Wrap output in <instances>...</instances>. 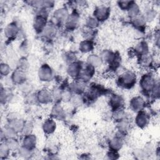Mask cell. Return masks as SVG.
I'll list each match as a JSON object with an SVG mask.
<instances>
[{
	"label": "cell",
	"mask_w": 160,
	"mask_h": 160,
	"mask_svg": "<svg viewBox=\"0 0 160 160\" xmlns=\"http://www.w3.org/2000/svg\"><path fill=\"white\" fill-rule=\"evenodd\" d=\"M120 84L122 86H124L126 87L132 86L134 84L136 81V77L134 76V74L132 72H126L124 73L119 79Z\"/></svg>",
	"instance_id": "6da1fadb"
},
{
	"label": "cell",
	"mask_w": 160,
	"mask_h": 160,
	"mask_svg": "<svg viewBox=\"0 0 160 160\" xmlns=\"http://www.w3.org/2000/svg\"><path fill=\"white\" fill-rule=\"evenodd\" d=\"M109 14V9L106 7L101 6L99 7L96 11V17L101 21L105 20Z\"/></svg>",
	"instance_id": "277c9868"
},
{
	"label": "cell",
	"mask_w": 160,
	"mask_h": 160,
	"mask_svg": "<svg viewBox=\"0 0 160 160\" xmlns=\"http://www.w3.org/2000/svg\"><path fill=\"white\" fill-rule=\"evenodd\" d=\"M9 150H10V149H9V147H8L7 144L4 143V144H2L1 146V156H6L8 154Z\"/></svg>",
	"instance_id": "ffe728a7"
},
{
	"label": "cell",
	"mask_w": 160,
	"mask_h": 160,
	"mask_svg": "<svg viewBox=\"0 0 160 160\" xmlns=\"http://www.w3.org/2000/svg\"><path fill=\"white\" fill-rule=\"evenodd\" d=\"M143 106V101L139 97H136L131 102V108L134 111H139Z\"/></svg>",
	"instance_id": "8992f818"
},
{
	"label": "cell",
	"mask_w": 160,
	"mask_h": 160,
	"mask_svg": "<svg viewBox=\"0 0 160 160\" xmlns=\"http://www.w3.org/2000/svg\"><path fill=\"white\" fill-rule=\"evenodd\" d=\"M1 74H4V76L8 74L9 72V67L8 66V65L6 64H1Z\"/></svg>",
	"instance_id": "44dd1931"
},
{
	"label": "cell",
	"mask_w": 160,
	"mask_h": 160,
	"mask_svg": "<svg viewBox=\"0 0 160 160\" xmlns=\"http://www.w3.org/2000/svg\"><path fill=\"white\" fill-rule=\"evenodd\" d=\"M78 22V19L74 16H71L70 18L68 21V26L72 28L76 26Z\"/></svg>",
	"instance_id": "ac0fdd59"
},
{
	"label": "cell",
	"mask_w": 160,
	"mask_h": 160,
	"mask_svg": "<svg viewBox=\"0 0 160 160\" xmlns=\"http://www.w3.org/2000/svg\"><path fill=\"white\" fill-rule=\"evenodd\" d=\"M81 68L77 63H73L70 65L68 69V72L71 76H76L80 72Z\"/></svg>",
	"instance_id": "8fae6325"
},
{
	"label": "cell",
	"mask_w": 160,
	"mask_h": 160,
	"mask_svg": "<svg viewBox=\"0 0 160 160\" xmlns=\"http://www.w3.org/2000/svg\"><path fill=\"white\" fill-rule=\"evenodd\" d=\"M7 144H8L9 149H15L17 148V147L18 146V142L14 139H12L11 138L9 139V141Z\"/></svg>",
	"instance_id": "d6986e66"
},
{
	"label": "cell",
	"mask_w": 160,
	"mask_h": 160,
	"mask_svg": "<svg viewBox=\"0 0 160 160\" xmlns=\"http://www.w3.org/2000/svg\"><path fill=\"white\" fill-rule=\"evenodd\" d=\"M18 31V28L14 24H9L6 28V36L9 37H11L16 34Z\"/></svg>",
	"instance_id": "5bb4252c"
},
{
	"label": "cell",
	"mask_w": 160,
	"mask_h": 160,
	"mask_svg": "<svg viewBox=\"0 0 160 160\" xmlns=\"http://www.w3.org/2000/svg\"><path fill=\"white\" fill-rule=\"evenodd\" d=\"M39 78L42 79V81H48L51 78L52 76V71L51 68L46 64V66H43L39 69Z\"/></svg>",
	"instance_id": "7a4b0ae2"
},
{
	"label": "cell",
	"mask_w": 160,
	"mask_h": 160,
	"mask_svg": "<svg viewBox=\"0 0 160 160\" xmlns=\"http://www.w3.org/2000/svg\"><path fill=\"white\" fill-rule=\"evenodd\" d=\"M25 76L22 70H16L13 74V80L16 82H21L24 79Z\"/></svg>",
	"instance_id": "4fadbf2b"
},
{
	"label": "cell",
	"mask_w": 160,
	"mask_h": 160,
	"mask_svg": "<svg viewBox=\"0 0 160 160\" xmlns=\"http://www.w3.org/2000/svg\"><path fill=\"white\" fill-rule=\"evenodd\" d=\"M111 104L113 107H115L116 108H119V106H122L123 103L122 99L119 96H114L112 99H111Z\"/></svg>",
	"instance_id": "9a60e30c"
},
{
	"label": "cell",
	"mask_w": 160,
	"mask_h": 160,
	"mask_svg": "<svg viewBox=\"0 0 160 160\" xmlns=\"http://www.w3.org/2000/svg\"><path fill=\"white\" fill-rule=\"evenodd\" d=\"M88 61L89 64H91L92 66H98L101 64V61L99 58L96 56H91L88 59Z\"/></svg>",
	"instance_id": "e0dca14e"
},
{
	"label": "cell",
	"mask_w": 160,
	"mask_h": 160,
	"mask_svg": "<svg viewBox=\"0 0 160 160\" xmlns=\"http://www.w3.org/2000/svg\"><path fill=\"white\" fill-rule=\"evenodd\" d=\"M36 144V137L32 135H28L24 138V148L31 150L32 149Z\"/></svg>",
	"instance_id": "52a82bcc"
},
{
	"label": "cell",
	"mask_w": 160,
	"mask_h": 160,
	"mask_svg": "<svg viewBox=\"0 0 160 160\" xmlns=\"http://www.w3.org/2000/svg\"><path fill=\"white\" fill-rule=\"evenodd\" d=\"M56 128V123L52 119L46 121L43 124L44 131L47 133H51Z\"/></svg>",
	"instance_id": "ba28073f"
},
{
	"label": "cell",
	"mask_w": 160,
	"mask_h": 160,
	"mask_svg": "<svg viewBox=\"0 0 160 160\" xmlns=\"http://www.w3.org/2000/svg\"><path fill=\"white\" fill-rule=\"evenodd\" d=\"M122 142L121 139L118 138H114L112 139H111L110 142V146L112 150L118 151L119 149H120L122 146Z\"/></svg>",
	"instance_id": "7c38bea8"
},
{
	"label": "cell",
	"mask_w": 160,
	"mask_h": 160,
	"mask_svg": "<svg viewBox=\"0 0 160 160\" xmlns=\"http://www.w3.org/2000/svg\"><path fill=\"white\" fill-rule=\"evenodd\" d=\"M136 120L138 126H139V127H144L146 125L148 121V118L145 113L141 112L137 116Z\"/></svg>",
	"instance_id": "9c48e42d"
},
{
	"label": "cell",
	"mask_w": 160,
	"mask_h": 160,
	"mask_svg": "<svg viewBox=\"0 0 160 160\" xmlns=\"http://www.w3.org/2000/svg\"><path fill=\"white\" fill-rule=\"evenodd\" d=\"M92 48V44L90 41H83L81 43L80 49L82 52H88Z\"/></svg>",
	"instance_id": "2e32d148"
},
{
	"label": "cell",
	"mask_w": 160,
	"mask_h": 160,
	"mask_svg": "<svg viewBox=\"0 0 160 160\" xmlns=\"http://www.w3.org/2000/svg\"><path fill=\"white\" fill-rule=\"evenodd\" d=\"M45 24H46L45 18L42 16H39V17H38L35 20L34 28L37 31L42 30V28L44 27Z\"/></svg>",
	"instance_id": "30bf717a"
},
{
	"label": "cell",
	"mask_w": 160,
	"mask_h": 160,
	"mask_svg": "<svg viewBox=\"0 0 160 160\" xmlns=\"http://www.w3.org/2000/svg\"><path fill=\"white\" fill-rule=\"evenodd\" d=\"M87 24H88V26L91 28H94L97 25V21L94 18H90L88 19V21L87 22Z\"/></svg>",
	"instance_id": "7402d4cb"
},
{
	"label": "cell",
	"mask_w": 160,
	"mask_h": 160,
	"mask_svg": "<svg viewBox=\"0 0 160 160\" xmlns=\"http://www.w3.org/2000/svg\"><path fill=\"white\" fill-rule=\"evenodd\" d=\"M38 99L39 101L43 103L48 102L51 99V94L50 92H49L46 89L42 90L39 92L38 94Z\"/></svg>",
	"instance_id": "5b68a950"
},
{
	"label": "cell",
	"mask_w": 160,
	"mask_h": 160,
	"mask_svg": "<svg viewBox=\"0 0 160 160\" xmlns=\"http://www.w3.org/2000/svg\"><path fill=\"white\" fill-rule=\"evenodd\" d=\"M154 82V80L152 79V78L150 76L146 75L144 76L141 81V84L142 88L146 90V91H149V90H151L152 88H153Z\"/></svg>",
	"instance_id": "3957f363"
}]
</instances>
